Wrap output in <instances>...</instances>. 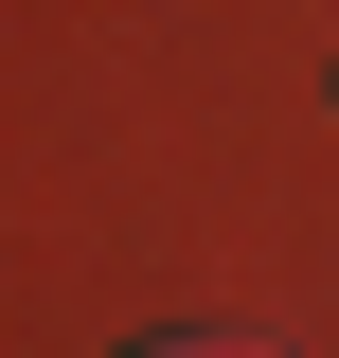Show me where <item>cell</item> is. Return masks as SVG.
I'll return each mask as SVG.
<instances>
[{
    "mask_svg": "<svg viewBox=\"0 0 339 358\" xmlns=\"http://www.w3.org/2000/svg\"><path fill=\"white\" fill-rule=\"evenodd\" d=\"M143 358H268V341H143Z\"/></svg>",
    "mask_w": 339,
    "mask_h": 358,
    "instance_id": "cell-1",
    "label": "cell"
}]
</instances>
